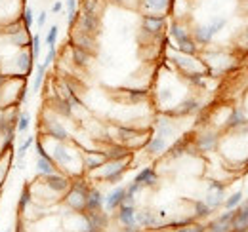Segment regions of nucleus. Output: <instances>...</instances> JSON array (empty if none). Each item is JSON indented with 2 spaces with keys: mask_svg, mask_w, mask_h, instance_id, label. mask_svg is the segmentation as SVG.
I'll use <instances>...</instances> for the list:
<instances>
[{
  "mask_svg": "<svg viewBox=\"0 0 248 232\" xmlns=\"http://www.w3.org/2000/svg\"><path fill=\"white\" fill-rule=\"evenodd\" d=\"M170 36L176 42V48L180 50V54H184V56H195L197 54V42L193 40L191 32L182 23L174 21L170 25Z\"/></svg>",
  "mask_w": 248,
  "mask_h": 232,
  "instance_id": "obj_1",
  "label": "nucleus"
},
{
  "mask_svg": "<svg viewBox=\"0 0 248 232\" xmlns=\"http://www.w3.org/2000/svg\"><path fill=\"white\" fill-rule=\"evenodd\" d=\"M73 29L82 30V32L92 34V36H97L99 30H101V15L90 14V12H80L78 10V17H77V23H75Z\"/></svg>",
  "mask_w": 248,
  "mask_h": 232,
  "instance_id": "obj_2",
  "label": "nucleus"
},
{
  "mask_svg": "<svg viewBox=\"0 0 248 232\" xmlns=\"http://www.w3.org/2000/svg\"><path fill=\"white\" fill-rule=\"evenodd\" d=\"M126 168H128V158H124V160H107L101 166L99 177L103 181H107V183H119L123 179Z\"/></svg>",
  "mask_w": 248,
  "mask_h": 232,
  "instance_id": "obj_3",
  "label": "nucleus"
},
{
  "mask_svg": "<svg viewBox=\"0 0 248 232\" xmlns=\"http://www.w3.org/2000/svg\"><path fill=\"white\" fill-rule=\"evenodd\" d=\"M140 10L143 14H155V15H166L174 10L176 0H138Z\"/></svg>",
  "mask_w": 248,
  "mask_h": 232,
  "instance_id": "obj_4",
  "label": "nucleus"
},
{
  "mask_svg": "<svg viewBox=\"0 0 248 232\" xmlns=\"http://www.w3.org/2000/svg\"><path fill=\"white\" fill-rule=\"evenodd\" d=\"M71 44L77 46V48H80V50H84V52H88V54H92V56L97 52V40H95V36L86 34V32H82V30L73 29Z\"/></svg>",
  "mask_w": 248,
  "mask_h": 232,
  "instance_id": "obj_5",
  "label": "nucleus"
},
{
  "mask_svg": "<svg viewBox=\"0 0 248 232\" xmlns=\"http://www.w3.org/2000/svg\"><path fill=\"white\" fill-rule=\"evenodd\" d=\"M42 179H44V187L50 188L54 194H63V192H67L71 188V179L62 174H58V172L52 175H46Z\"/></svg>",
  "mask_w": 248,
  "mask_h": 232,
  "instance_id": "obj_6",
  "label": "nucleus"
},
{
  "mask_svg": "<svg viewBox=\"0 0 248 232\" xmlns=\"http://www.w3.org/2000/svg\"><path fill=\"white\" fill-rule=\"evenodd\" d=\"M166 27V15L155 14H143L141 15V29L149 34H160Z\"/></svg>",
  "mask_w": 248,
  "mask_h": 232,
  "instance_id": "obj_7",
  "label": "nucleus"
},
{
  "mask_svg": "<svg viewBox=\"0 0 248 232\" xmlns=\"http://www.w3.org/2000/svg\"><path fill=\"white\" fill-rule=\"evenodd\" d=\"M44 133L48 137L56 139V141H67V137H69V131L65 130V126L62 122L54 120V118L52 120H44Z\"/></svg>",
  "mask_w": 248,
  "mask_h": 232,
  "instance_id": "obj_8",
  "label": "nucleus"
},
{
  "mask_svg": "<svg viewBox=\"0 0 248 232\" xmlns=\"http://www.w3.org/2000/svg\"><path fill=\"white\" fill-rule=\"evenodd\" d=\"M52 160L54 164L62 166V168H67L71 162H73V154L69 152V148L65 146V141H56V145L52 148Z\"/></svg>",
  "mask_w": 248,
  "mask_h": 232,
  "instance_id": "obj_9",
  "label": "nucleus"
},
{
  "mask_svg": "<svg viewBox=\"0 0 248 232\" xmlns=\"http://www.w3.org/2000/svg\"><path fill=\"white\" fill-rule=\"evenodd\" d=\"M231 231H248V203L235 207V213L231 219Z\"/></svg>",
  "mask_w": 248,
  "mask_h": 232,
  "instance_id": "obj_10",
  "label": "nucleus"
},
{
  "mask_svg": "<svg viewBox=\"0 0 248 232\" xmlns=\"http://www.w3.org/2000/svg\"><path fill=\"white\" fill-rule=\"evenodd\" d=\"M124 196H126V187H115V188L107 194V198H105V207H107L109 211L117 209V207L124 202Z\"/></svg>",
  "mask_w": 248,
  "mask_h": 232,
  "instance_id": "obj_11",
  "label": "nucleus"
},
{
  "mask_svg": "<svg viewBox=\"0 0 248 232\" xmlns=\"http://www.w3.org/2000/svg\"><path fill=\"white\" fill-rule=\"evenodd\" d=\"M119 207H121V209H119V221L123 223L126 229L136 227V205L121 203Z\"/></svg>",
  "mask_w": 248,
  "mask_h": 232,
  "instance_id": "obj_12",
  "label": "nucleus"
},
{
  "mask_svg": "<svg viewBox=\"0 0 248 232\" xmlns=\"http://www.w3.org/2000/svg\"><path fill=\"white\" fill-rule=\"evenodd\" d=\"M191 36H193V40H195L197 44L206 46V44H210V42H212L214 32L210 30L208 25H197V27L193 29V32H191Z\"/></svg>",
  "mask_w": 248,
  "mask_h": 232,
  "instance_id": "obj_13",
  "label": "nucleus"
},
{
  "mask_svg": "<svg viewBox=\"0 0 248 232\" xmlns=\"http://www.w3.org/2000/svg\"><path fill=\"white\" fill-rule=\"evenodd\" d=\"M103 203H105L103 194L97 188H90L88 194H86V207H84V211H99L103 207Z\"/></svg>",
  "mask_w": 248,
  "mask_h": 232,
  "instance_id": "obj_14",
  "label": "nucleus"
},
{
  "mask_svg": "<svg viewBox=\"0 0 248 232\" xmlns=\"http://www.w3.org/2000/svg\"><path fill=\"white\" fill-rule=\"evenodd\" d=\"M105 162H107V158H105L103 150H90V152H86V156H84V166H86V170H90V172L101 168Z\"/></svg>",
  "mask_w": 248,
  "mask_h": 232,
  "instance_id": "obj_15",
  "label": "nucleus"
},
{
  "mask_svg": "<svg viewBox=\"0 0 248 232\" xmlns=\"http://www.w3.org/2000/svg\"><path fill=\"white\" fill-rule=\"evenodd\" d=\"M134 181L140 183L141 187H155L156 183H158V175H156L153 168H143L140 174L134 177Z\"/></svg>",
  "mask_w": 248,
  "mask_h": 232,
  "instance_id": "obj_16",
  "label": "nucleus"
},
{
  "mask_svg": "<svg viewBox=\"0 0 248 232\" xmlns=\"http://www.w3.org/2000/svg\"><path fill=\"white\" fill-rule=\"evenodd\" d=\"M32 56L31 52L27 54L25 52V48H21V52L17 54V58H16V67H17V71H19V74H29L32 69Z\"/></svg>",
  "mask_w": 248,
  "mask_h": 232,
  "instance_id": "obj_17",
  "label": "nucleus"
},
{
  "mask_svg": "<svg viewBox=\"0 0 248 232\" xmlns=\"http://www.w3.org/2000/svg\"><path fill=\"white\" fill-rule=\"evenodd\" d=\"M71 58H73V63L77 67H82V69H86L92 63V54H88V52H84L73 44H71Z\"/></svg>",
  "mask_w": 248,
  "mask_h": 232,
  "instance_id": "obj_18",
  "label": "nucleus"
},
{
  "mask_svg": "<svg viewBox=\"0 0 248 232\" xmlns=\"http://www.w3.org/2000/svg\"><path fill=\"white\" fill-rule=\"evenodd\" d=\"M166 146H168V143H166V137H160V135H155V137H151L149 141H147V145H145V148H147V152L149 154H160V152H164L166 150Z\"/></svg>",
  "mask_w": 248,
  "mask_h": 232,
  "instance_id": "obj_19",
  "label": "nucleus"
},
{
  "mask_svg": "<svg viewBox=\"0 0 248 232\" xmlns=\"http://www.w3.org/2000/svg\"><path fill=\"white\" fill-rule=\"evenodd\" d=\"M217 143V137L214 133H202L201 137H197V148L202 150V152H208L212 150Z\"/></svg>",
  "mask_w": 248,
  "mask_h": 232,
  "instance_id": "obj_20",
  "label": "nucleus"
},
{
  "mask_svg": "<svg viewBox=\"0 0 248 232\" xmlns=\"http://www.w3.org/2000/svg\"><path fill=\"white\" fill-rule=\"evenodd\" d=\"M36 172H38V175L46 177V175L56 174L58 170H56V164H54V160H46V158H40V156H36Z\"/></svg>",
  "mask_w": 248,
  "mask_h": 232,
  "instance_id": "obj_21",
  "label": "nucleus"
},
{
  "mask_svg": "<svg viewBox=\"0 0 248 232\" xmlns=\"http://www.w3.org/2000/svg\"><path fill=\"white\" fill-rule=\"evenodd\" d=\"M78 10L80 12H90V14H97L99 15V12H101V8H103V0H78Z\"/></svg>",
  "mask_w": 248,
  "mask_h": 232,
  "instance_id": "obj_22",
  "label": "nucleus"
},
{
  "mask_svg": "<svg viewBox=\"0 0 248 232\" xmlns=\"http://www.w3.org/2000/svg\"><path fill=\"white\" fill-rule=\"evenodd\" d=\"M245 124V111L243 109H233L231 111V115L227 118V128H231V130H235V128H241Z\"/></svg>",
  "mask_w": 248,
  "mask_h": 232,
  "instance_id": "obj_23",
  "label": "nucleus"
},
{
  "mask_svg": "<svg viewBox=\"0 0 248 232\" xmlns=\"http://www.w3.org/2000/svg\"><path fill=\"white\" fill-rule=\"evenodd\" d=\"M197 111H199V101L193 99V97H189V99H186L184 103L178 105L176 115H193V113H197Z\"/></svg>",
  "mask_w": 248,
  "mask_h": 232,
  "instance_id": "obj_24",
  "label": "nucleus"
},
{
  "mask_svg": "<svg viewBox=\"0 0 248 232\" xmlns=\"http://www.w3.org/2000/svg\"><path fill=\"white\" fill-rule=\"evenodd\" d=\"M46 71H48V69H46L42 63L36 67V74H34V78H32V86H31L32 93H38V91H40L42 82H44V76H46Z\"/></svg>",
  "mask_w": 248,
  "mask_h": 232,
  "instance_id": "obj_25",
  "label": "nucleus"
},
{
  "mask_svg": "<svg viewBox=\"0 0 248 232\" xmlns=\"http://www.w3.org/2000/svg\"><path fill=\"white\" fill-rule=\"evenodd\" d=\"M136 225H141V227H155L156 225V217L149 211H141V213H136Z\"/></svg>",
  "mask_w": 248,
  "mask_h": 232,
  "instance_id": "obj_26",
  "label": "nucleus"
},
{
  "mask_svg": "<svg viewBox=\"0 0 248 232\" xmlns=\"http://www.w3.org/2000/svg\"><path fill=\"white\" fill-rule=\"evenodd\" d=\"M19 21L23 23V27L29 30L34 25V12H32V8L29 6H25L23 10H21V14H19Z\"/></svg>",
  "mask_w": 248,
  "mask_h": 232,
  "instance_id": "obj_27",
  "label": "nucleus"
},
{
  "mask_svg": "<svg viewBox=\"0 0 248 232\" xmlns=\"http://www.w3.org/2000/svg\"><path fill=\"white\" fill-rule=\"evenodd\" d=\"M29 50H31L32 59H36L42 52V38L40 34H31V42H29Z\"/></svg>",
  "mask_w": 248,
  "mask_h": 232,
  "instance_id": "obj_28",
  "label": "nucleus"
},
{
  "mask_svg": "<svg viewBox=\"0 0 248 232\" xmlns=\"http://www.w3.org/2000/svg\"><path fill=\"white\" fill-rule=\"evenodd\" d=\"M225 25H227V17H225V15H216V17H212L210 23H208V27H210V30L214 32V36H216L217 32L223 29Z\"/></svg>",
  "mask_w": 248,
  "mask_h": 232,
  "instance_id": "obj_29",
  "label": "nucleus"
},
{
  "mask_svg": "<svg viewBox=\"0 0 248 232\" xmlns=\"http://www.w3.org/2000/svg\"><path fill=\"white\" fill-rule=\"evenodd\" d=\"M241 202H243V190H237V192H233V194L223 202V205H225V209H235V207L241 205Z\"/></svg>",
  "mask_w": 248,
  "mask_h": 232,
  "instance_id": "obj_30",
  "label": "nucleus"
},
{
  "mask_svg": "<svg viewBox=\"0 0 248 232\" xmlns=\"http://www.w3.org/2000/svg\"><path fill=\"white\" fill-rule=\"evenodd\" d=\"M29 122H31L29 113H19V116H17V124H16V131L25 133V131L29 130Z\"/></svg>",
  "mask_w": 248,
  "mask_h": 232,
  "instance_id": "obj_31",
  "label": "nucleus"
},
{
  "mask_svg": "<svg viewBox=\"0 0 248 232\" xmlns=\"http://www.w3.org/2000/svg\"><path fill=\"white\" fill-rule=\"evenodd\" d=\"M31 202H32V192H31V188L25 185L23 190H21V194H19V202H17V205H19V209H25Z\"/></svg>",
  "mask_w": 248,
  "mask_h": 232,
  "instance_id": "obj_32",
  "label": "nucleus"
},
{
  "mask_svg": "<svg viewBox=\"0 0 248 232\" xmlns=\"http://www.w3.org/2000/svg\"><path fill=\"white\" fill-rule=\"evenodd\" d=\"M34 145V137H27L25 139V143H21L19 148H17V154H16V160H25V154H27V150Z\"/></svg>",
  "mask_w": 248,
  "mask_h": 232,
  "instance_id": "obj_33",
  "label": "nucleus"
},
{
  "mask_svg": "<svg viewBox=\"0 0 248 232\" xmlns=\"http://www.w3.org/2000/svg\"><path fill=\"white\" fill-rule=\"evenodd\" d=\"M172 133H174L172 124H170L168 120H160V122H158V135H160V137H170Z\"/></svg>",
  "mask_w": 248,
  "mask_h": 232,
  "instance_id": "obj_34",
  "label": "nucleus"
},
{
  "mask_svg": "<svg viewBox=\"0 0 248 232\" xmlns=\"http://www.w3.org/2000/svg\"><path fill=\"white\" fill-rule=\"evenodd\" d=\"M210 211H212V207L206 202H202V200L195 202V213H197L199 217H206V215H210Z\"/></svg>",
  "mask_w": 248,
  "mask_h": 232,
  "instance_id": "obj_35",
  "label": "nucleus"
},
{
  "mask_svg": "<svg viewBox=\"0 0 248 232\" xmlns=\"http://www.w3.org/2000/svg\"><path fill=\"white\" fill-rule=\"evenodd\" d=\"M58 34H60V29H58V25H52V27H50V30H48V34H46V44H48V48L56 46Z\"/></svg>",
  "mask_w": 248,
  "mask_h": 232,
  "instance_id": "obj_36",
  "label": "nucleus"
},
{
  "mask_svg": "<svg viewBox=\"0 0 248 232\" xmlns=\"http://www.w3.org/2000/svg\"><path fill=\"white\" fill-rule=\"evenodd\" d=\"M56 56H58V52H56V46H52V48H48V54H46V59L42 61V65L48 69L52 63H54V59H56Z\"/></svg>",
  "mask_w": 248,
  "mask_h": 232,
  "instance_id": "obj_37",
  "label": "nucleus"
},
{
  "mask_svg": "<svg viewBox=\"0 0 248 232\" xmlns=\"http://www.w3.org/2000/svg\"><path fill=\"white\" fill-rule=\"evenodd\" d=\"M178 232H204V229H202V227H201V225H193V227H191V225H189V227H182V229H178Z\"/></svg>",
  "mask_w": 248,
  "mask_h": 232,
  "instance_id": "obj_38",
  "label": "nucleus"
},
{
  "mask_svg": "<svg viewBox=\"0 0 248 232\" xmlns=\"http://www.w3.org/2000/svg\"><path fill=\"white\" fill-rule=\"evenodd\" d=\"M46 21H48V14H46V12H40L38 17H36V25H38V29H42V27L46 25Z\"/></svg>",
  "mask_w": 248,
  "mask_h": 232,
  "instance_id": "obj_39",
  "label": "nucleus"
},
{
  "mask_svg": "<svg viewBox=\"0 0 248 232\" xmlns=\"http://www.w3.org/2000/svg\"><path fill=\"white\" fill-rule=\"evenodd\" d=\"M62 12H63V2L62 0H56L52 4V14H62Z\"/></svg>",
  "mask_w": 248,
  "mask_h": 232,
  "instance_id": "obj_40",
  "label": "nucleus"
},
{
  "mask_svg": "<svg viewBox=\"0 0 248 232\" xmlns=\"http://www.w3.org/2000/svg\"><path fill=\"white\" fill-rule=\"evenodd\" d=\"M6 82H8V78H6V74H2V72H0V87L4 86Z\"/></svg>",
  "mask_w": 248,
  "mask_h": 232,
  "instance_id": "obj_41",
  "label": "nucleus"
},
{
  "mask_svg": "<svg viewBox=\"0 0 248 232\" xmlns=\"http://www.w3.org/2000/svg\"><path fill=\"white\" fill-rule=\"evenodd\" d=\"M107 2H113V4H126V0H107Z\"/></svg>",
  "mask_w": 248,
  "mask_h": 232,
  "instance_id": "obj_42",
  "label": "nucleus"
},
{
  "mask_svg": "<svg viewBox=\"0 0 248 232\" xmlns=\"http://www.w3.org/2000/svg\"><path fill=\"white\" fill-rule=\"evenodd\" d=\"M4 154H6V150H2V148H0V158H4Z\"/></svg>",
  "mask_w": 248,
  "mask_h": 232,
  "instance_id": "obj_43",
  "label": "nucleus"
},
{
  "mask_svg": "<svg viewBox=\"0 0 248 232\" xmlns=\"http://www.w3.org/2000/svg\"><path fill=\"white\" fill-rule=\"evenodd\" d=\"M16 232H21V227H17V231H16Z\"/></svg>",
  "mask_w": 248,
  "mask_h": 232,
  "instance_id": "obj_44",
  "label": "nucleus"
},
{
  "mask_svg": "<svg viewBox=\"0 0 248 232\" xmlns=\"http://www.w3.org/2000/svg\"><path fill=\"white\" fill-rule=\"evenodd\" d=\"M247 170H248V158H247Z\"/></svg>",
  "mask_w": 248,
  "mask_h": 232,
  "instance_id": "obj_45",
  "label": "nucleus"
},
{
  "mask_svg": "<svg viewBox=\"0 0 248 232\" xmlns=\"http://www.w3.org/2000/svg\"><path fill=\"white\" fill-rule=\"evenodd\" d=\"M247 36H248V29H247Z\"/></svg>",
  "mask_w": 248,
  "mask_h": 232,
  "instance_id": "obj_46",
  "label": "nucleus"
},
{
  "mask_svg": "<svg viewBox=\"0 0 248 232\" xmlns=\"http://www.w3.org/2000/svg\"><path fill=\"white\" fill-rule=\"evenodd\" d=\"M247 203H248V202H247Z\"/></svg>",
  "mask_w": 248,
  "mask_h": 232,
  "instance_id": "obj_47",
  "label": "nucleus"
}]
</instances>
